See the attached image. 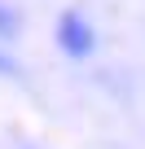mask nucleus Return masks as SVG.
Returning a JSON list of instances; mask_svg holds the SVG:
<instances>
[{
    "instance_id": "nucleus-3",
    "label": "nucleus",
    "mask_w": 145,
    "mask_h": 149,
    "mask_svg": "<svg viewBox=\"0 0 145 149\" xmlns=\"http://www.w3.org/2000/svg\"><path fill=\"white\" fill-rule=\"evenodd\" d=\"M0 74H18V61H13V57H5V53H0Z\"/></svg>"
},
{
    "instance_id": "nucleus-1",
    "label": "nucleus",
    "mask_w": 145,
    "mask_h": 149,
    "mask_svg": "<svg viewBox=\"0 0 145 149\" xmlns=\"http://www.w3.org/2000/svg\"><path fill=\"white\" fill-rule=\"evenodd\" d=\"M57 44H62L70 57H88V53H92V26L84 22V13H62V22H57Z\"/></svg>"
},
{
    "instance_id": "nucleus-2",
    "label": "nucleus",
    "mask_w": 145,
    "mask_h": 149,
    "mask_svg": "<svg viewBox=\"0 0 145 149\" xmlns=\"http://www.w3.org/2000/svg\"><path fill=\"white\" fill-rule=\"evenodd\" d=\"M22 31V22H18V13L9 9V5H0V40H13Z\"/></svg>"
}]
</instances>
